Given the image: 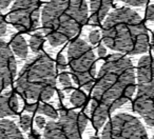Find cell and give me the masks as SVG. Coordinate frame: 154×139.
<instances>
[{
	"label": "cell",
	"mask_w": 154,
	"mask_h": 139,
	"mask_svg": "<svg viewBox=\"0 0 154 139\" xmlns=\"http://www.w3.org/2000/svg\"><path fill=\"white\" fill-rule=\"evenodd\" d=\"M45 41V36H43L42 33H35L30 38V47L34 53H39L42 49Z\"/></svg>",
	"instance_id": "cell-19"
},
{
	"label": "cell",
	"mask_w": 154,
	"mask_h": 139,
	"mask_svg": "<svg viewBox=\"0 0 154 139\" xmlns=\"http://www.w3.org/2000/svg\"><path fill=\"white\" fill-rule=\"evenodd\" d=\"M146 20L154 21V5H151L146 10Z\"/></svg>",
	"instance_id": "cell-26"
},
{
	"label": "cell",
	"mask_w": 154,
	"mask_h": 139,
	"mask_svg": "<svg viewBox=\"0 0 154 139\" xmlns=\"http://www.w3.org/2000/svg\"><path fill=\"white\" fill-rule=\"evenodd\" d=\"M66 60L62 54H59L57 56V60H56V68L59 71H64L66 68Z\"/></svg>",
	"instance_id": "cell-23"
},
{
	"label": "cell",
	"mask_w": 154,
	"mask_h": 139,
	"mask_svg": "<svg viewBox=\"0 0 154 139\" xmlns=\"http://www.w3.org/2000/svg\"><path fill=\"white\" fill-rule=\"evenodd\" d=\"M69 65L75 83L90 91L94 86L96 58L93 50L82 39H76L68 47Z\"/></svg>",
	"instance_id": "cell-5"
},
{
	"label": "cell",
	"mask_w": 154,
	"mask_h": 139,
	"mask_svg": "<svg viewBox=\"0 0 154 139\" xmlns=\"http://www.w3.org/2000/svg\"><path fill=\"white\" fill-rule=\"evenodd\" d=\"M15 88L28 100L51 99L56 88V68L53 59L48 54L41 53L26 62L18 75Z\"/></svg>",
	"instance_id": "cell-4"
},
{
	"label": "cell",
	"mask_w": 154,
	"mask_h": 139,
	"mask_svg": "<svg viewBox=\"0 0 154 139\" xmlns=\"http://www.w3.org/2000/svg\"><path fill=\"white\" fill-rule=\"evenodd\" d=\"M152 50L154 52V31H153V37H152Z\"/></svg>",
	"instance_id": "cell-32"
},
{
	"label": "cell",
	"mask_w": 154,
	"mask_h": 139,
	"mask_svg": "<svg viewBox=\"0 0 154 139\" xmlns=\"http://www.w3.org/2000/svg\"><path fill=\"white\" fill-rule=\"evenodd\" d=\"M29 138H40V135L36 132V131H32L29 135Z\"/></svg>",
	"instance_id": "cell-31"
},
{
	"label": "cell",
	"mask_w": 154,
	"mask_h": 139,
	"mask_svg": "<svg viewBox=\"0 0 154 139\" xmlns=\"http://www.w3.org/2000/svg\"><path fill=\"white\" fill-rule=\"evenodd\" d=\"M113 2L114 0H90L91 16L88 21L89 24L99 26L108 15Z\"/></svg>",
	"instance_id": "cell-12"
},
{
	"label": "cell",
	"mask_w": 154,
	"mask_h": 139,
	"mask_svg": "<svg viewBox=\"0 0 154 139\" xmlns=\"http://www.w3.org/2000/svg\"><path fill=\"white\" fill-rule=\"evenodd\" d=\"M10 45L13 53L19 58H26L28 56V44L21 35L14 34L10 41Z\"/></svg>",
	"instance_id": "cell-17"
},
{
	"label": "cell",
	"mask_w": 154,
	"mask_h": 139,
	"mask_svg": "<svg viewBox=\"0 0 154 139\" xmlns=\"http://www.w3.org/2000/svg\"><path fill=\"white\" fill-rule=\"evenodd\" d=\"M7 32V22L3 18V15L0 11V36H3Z\"/></svg>",
	"instance_id": "cell-27"
},
{
	"label": "cell",
	"mask_w": 154,
	"mask_h": 139,
	"mask_svg": "<svg viewBox=\"0 0 154 139\" xmlns=\"http://www.w3.org/2000/svg\"><path fill=\"white\" fill-rule=\"evenodd\" d=\"M22 133L12 120H0V139H22Z\"/></svg>",
	"instance_id": "cell-15"
},
{
	"label": "cell",
	"mask_w": 154,
	"mask_h": 139,
	"mask_svg": "<svg viewBox=\"0 0 154 139\" xmlns=\"http://www.w3.org/2000/svg\"><path fill=\"white\" fill-rule=\"evenodd\" d=\"M88 21L85 0H51L41 13L45 36L56 47L76 36Z\"/></svg>",
	"instance_id": "cell-3"
},
{
	"label": "cell",
	"mask_w": 154,
	"mask_h": 139,
	"mask_svg": "<svg viewBox=\"0 0 154 139\" xmlns=\"http://www.w3.org/2000/svg\"><path fill=\"white\" fill-rule=\"evenodd\" d=\"M103 138H148L145 126L136 117L129 114L120 113L113 116L106 124L101 133Z\"/></svg>",
	"instance_id": "cell-6"
},
{
	"label": "cell",
	"mask_w": 154,
	"mask_h": 139,
	"mask_svg": "<svg viewBox=\"0 0 154 139\" xmlns=\"http://www.w3.org/2000/svg\"><path fill=\"white\" fill-rule=\"evenodd\" d=\"M19 126H20V128H22V131H24V132L30 131L31 126H32V118H31V116L22 115L19 120Z\"/></svg>",
	"instance_id": "cell-22"
},
{
	"label": "cell",
	"mask_w": 154,
	"mask_h": 139,
	"mask_svg": "<svg viewBox=\"0 0 154 139\" xmlns=\"http://www.w3.org/2000/svg\"><path fill=\"white\" fill-rule=\"evenodd\" d=\"M59 82L61 83V86H63V90L66 91V93L71 92L73 90L72 86V80H71V76L69 75L66 72H62V73L59 74Z\"/></svg>",
	"instance_id": "cell-21"
},
{
	"label": "cell",
	"mask_w": 154,
	"mask_h": 139,
	"mask_svg": "<svg viewBox=\"0 0 154 139\" xmlns=\"http://www.w3.org/2000/svg\"><path fill=\"white\" fill-rule=\"evenodd\" d=\"M136 90L134 66L129 58L113 54L106 59L94 82L93 99L105 104L110 112L122 107Z\"/></svg>",
	"instance_id": "cell-1"
},
{
	"label": "cell",
	"mask_w": 154,
	"mask_h": 139,
	"mask_svg": "<svg viewBox=\"0 0 154 139\" xmlns=\"http://www.w3.org/2000/svg\"><path fill=\"white\" fill-rule=\"evenodd\" d=\"M7 19L20 32H31L39 26L40 2L39 0H16Z\"/></svg>",
	"instance_id": "cell-7"
},
{
	"label": "cell",
	"mask_w": 154,
	"mask_h": 139,
	"mask_svg": "<svg viewBox=\"0 0 154 139\" xmlns=\"http://www.w3.org/2000/svg\"><path fill=\"white\" fill-rule=\"evenodd\" d=\"M18 107V98L13 92H5L0 94V117L17 115Z\"/></svg>",
	"instance_id": "cell-13"
},
{
	"label": "cell",
	"mask_w": 154,
	"mask_h": 139,
	"mask_svg": "<svg viewBox=\"0 0 154 139\" xmlns=\"http://www.w3.org/2000/svg\"><path fill=\"white\" fill-rule=\"evenodd\" d=\"M35 122H36V125L38 126L39 128H45V124H47V122H45V119L43 117H40V116L36 117V120H35Z\"/></svg>",
	"instance_id": "cell-28"
},
{
	"label": "cell",
	"mask_w": 154,
	"mask_h": 139,
	"mask_svg": "<svg viewBox=\"0 0 154 139\" xmlns=\"http://www.w3.org/2000/svg\"><path fill=\"white\" fill-rule=\"evenodd\" d=\"M24 110L28 112H31V113L43 114V115L48 116V117H51L52 119L58 118V112L56 111L55 107L45 102L28 103V104L24 105Z\"/></svg>",
	"instance_id": "cell-16"
},
{
	"label": "cell",
	"mask_w": 154,
	"mask_h": 139,
	"mask_svg": "<svg viewBox=\"0 0 154 139\" xmlns=\"http://www.w3.org/2000/svg\"><path fill=\"white\" fill-rule=\"evenodd\" d=\"M120 1L129 5H132V7H143L149 2L150 0H120Z\"/></svg>",
	"instance_id": "cell-25"
},
{
	"label": "cell",
	"mask_w": 154,
	"mask_h": 139,
	"mask_svg": "<svg viewBox=\"0 0 154 139\" xmlns=\"http://www.w3.org/2000/svg\"><path fill=\"white\" fill-rule=\"evenodd\" d=\"M111 113L110 110L105 104L98 102L97 100L93 99L91 102V120L92 124L96 130L100 128L106 120L109 117V114Z\"/></svg>",
	"instance_id": "cell-14"
},
{
	"label": "cell",
	"mask_w": 154,
	"mask_h": 139,
	"mask_svg": "<svg viewBox=\"0 0 154 139\" xmlns=\"http://www.w3.org/2000/svg\"><path fill=\"white\" fill-rule=\"evenodd\" d=\"M137 94L154 98V58L143 56L137 63Z\"/></svg>",
	"instance_id": "cell-9"
},
{
	"label": "cell",
	"mask_w": 154,
	"mask_h": 139,
	"mask_svg": "<svg viewBox=\"0 0 154 139\" xmlns=\"http://www.w3.org/2000/svg\"><path fill=\"white\" fill-rule=\"evenodd\" d=\"M43 136L48 139H63L61 128L58 123V121H51L47 122L45 128H43Z\"/></svg>",
	"instance_id": "cell-18"
},
{
	"label": "cell",
	"mask_w": 154,
	"mask_h": 139,
	"mask_svg": "<svg viewBox=\"0 0 154 139\" xmlns=\"http://www.w3.org/2000/svg\"><path fill=\"white\" fill-rule=\"evenodd\" d=\"M58 123L61 128L63 139L82 138L88 124V117L82 112L61 109L58 116Z\"/></svg>",
	"instance_id": "cell-8"
},
{
	"label": "cell",
	"mask_w": 154,
	"mask_h": 139,
	"mask_svg": "<svg viewBox=\"0 0 154 139\" xmlns=\"http://www.w3.org/2000/svg\"><path fill=\"white\" fill-rule=\"evenodd\" d=\"M100 32L98 30H94L89 34V40L92 44H97L100 41Z\"/></svg>",
	"instance_id": "cell-24"
},
{
	"label": "cell",
	"mask_w": 154,
	"mask_h": 139,
	"mask_svg": "<svg viewBox=\"0 0 154 139\" xmlns=\"http://www.w3.org/2000/svg\"><path fill=\"white\" fill-rule=\"evenodd\" d=\"M13 0H0V9H7Z\"/></svg>",
	"instance_id": "cell-30"
},
{
	"label": "cell",
	"mask_w": 154,
	"mask_h": 139,
	"mask_svg": "<svg viewBox=\"0 0 154 139\" xmlns=\"http://www.w3.org/2000/svg\"><path fill=\"white\" fill-rule=\"evenodd\" d=\"M70 102L72 103L74 107H82L87 102V96L82 91L75 90L70 96Z\"/></svg>",
	"instance_id": "cell-20"
},
{
	"label": "cell",
	"mask_w": 154,
	"mask_h": 139,
	"mask_svg": "<svg viewBox=\"0 0 154 139\" xmlns=\"http://www.w3.org/2000/svg\"><path fill=\"white\" fill-rule=\"evenodd\" d=\"M132 107L134 112L143 117L149 126H154V98L137 94L133 100Z\"/></svg>",
	"instance_id": "cell-11"
},
{
	"label": "cell",
	"mask_w": 154,
	"mask_h": 139,
	"mask_svg": "<svg viewBox=\"0 0 154 139\" xmlns=\"http://www.w3.org/2000/svg\"><path fill=\"white\" fill-rule=\"evenodd\" d=\"M153 138H154V136H153Z\"/></svg>",
	"instance_id": "cell-33"
},
{
	"label": "cell",
	"mask_w": 154,
	"mask_h": 139,
	"mask_svg": "<svg viewBox=\"0 0 154 139\" xmlns=\"http://www.w3.org/2000/svg\"><path fill=\"white\" fill-rule=\"evenodd\" d=\"M97 52H98V56L101 58L105 57V56L107 55V50H106L105 45H103V44L99 45L98 49H97Z\"/></svg>",
	"instance_id": "cell-29"
},
{
	"label": "cell",
	"mask_w": 154,
	"mask_h": 139,
	"mask_svg": "<svg viewBox=\"0 0 154 139\" xmlns=\"http://www.w3.org/2000/svg\"><path fill=\"white\" fill-rule=\"evenodd\" d=\"M17 72L16 60L12 49L0 39V91H3L13 82Z\"/></svg>",
	"instance_id": "cell-10"
},
{
	"label": "cell",
	"mask_w": 154,
	"mask_h": 139,
	"mask_svg": "<svg viewBox=\"0 0 154 139\" xmlns=\"http://www.w3.org/2000/svg\"><path fill=\"white\" fill-rule=\"evenodd\" d=\"M103 41L109 49L127 55L147 52L149 35L140 16L128 8L108 15L103 24Z\"/></svg>",
	"instance_id": "cell-2"
}]
</instances>
